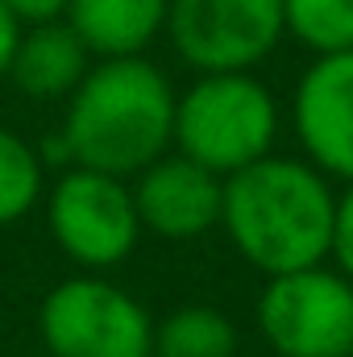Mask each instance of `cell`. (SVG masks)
Segmentation results:
<instances>
[{"label":"cell","instance_id":"cell-1","mask_svg":"<svg viewBox=\"0 0 353 357\" xmlns=\"http://www.w3.org/2000/svg\"><path fill=\"white\" fill-rule=\"evenodd\" d=\"M337 183L308 158L266 154L225 178L220 229L250 266L274 278L329 262Z\"/></svg>","mask_w":353,"mask_h":357},{"label":"cell","instance_id":"cell-2","mask_svg":"<svg viewBox=\"0 0 353 357\" xmlns=\"http://www.w3.org/2000/svg\"><path fill=\"white\" fill-rule=\"evenodd\" d=\"M175 88L146 54L96 59L80 88L67 96L63 146L71 167L133 178L171 150Z\"/></svg>","mask_w":353,"mask_h":357},{"label":"cell","instance_id":"cell-3","mask_svg":"<svg viewBox=\"0 0 353 357\" xmlns=\"http://www.w3.org/2000/svg\"><path fill=\"white\" fill-rule=\"evenodd\" d=\"M283 108L254 71H204L175 91L171 150L229 178L274 154Z\"/></svg>","mask_w":353,"mask_h":357},{"label":"cell","instance_id":"cell-4","mask_svg":"<svg viewBox=\"0 0 353 357\" xmlns=\"http://www.w3.org/2000/svg\"><path fill=\"white\" fill-rule=\"evenodd\" d=\"M46 357H154V316L108 274H67L38 303Z\"/></svg>","mask_w":353,"mask_h":357},{"label":"cell","instance_id":"cell-5","mask_svg":"<svg viewBox=\"0 0 353 357\" xmlns=\"http://www.w3.org/2000/svg\"><path fill=\"white\" fill-rule=\"evenodd\" d=\"M42 208L54 245L91 274L117 270L142 241L129 178L91 167H63V175L46 187Z\"/></svg>","mask_w":353,"mask_h":357},{"label":"cell","instance_id":"cell-6","mask_svg":"<svg viewBox=\"0 0 353 357\" xmlns=\"http://www.w3.org/2000/svg\"><path fill=\"white\" fill-rule=\"evenodd\" d=\"M254 324L274 357H350L353 282L333 266H303L266 278Z\"/></svg>","mask_w":353,"mask_h":357},{"label":"cell","instance_id":"cell-7","mask_svg":"<svg viewBox=\"0 0 353 357\" xmlns=\"http://www.w3.org/2000/svg\"><path fill=\"white\" fill-rule=\"evenodd\" d=\"M175 54L195 71H258L287 38L283 0H171Z\"/></svg>","mask_w":353,"mask_h":357},{"label":"cell","instance_id":"cell-8","mask_svg":"<svg viewBox=\"0 0 353 357\" xmlns=\"http://www.w3.org/2000/svg\"><path fill=\"white\" fill-rule=\"evenodd\" d=\"M287 112L303 158L333 183H353V50L312 54Z\"/></svg>","mask_w":353,"mask_h":357},{"label":"cell","instance_id":"cell-9","mask_svg":"<svg viewBox=\"0 0 353 357\" xmlns=\"http://www.w3.org/2000/svg\"><path fill=\"white\" fill-rule=\"evenodd\" d=\"M129 191L142 233L158 241H200L204 233L220 229L225 178L183 158L179 150H167L146 171H137L129 178Z\"/></svg>","mask_w":353,"mask_h":357},{"label":"cell","instance_id":"cell-10","mask_svg":"<svg viewBox=\"0 0 353 357\" xmlns=\"http://www.w3.org/2000/svg\"><path fill=\"white\" fill-rule=\"evenodd\" d=\"M91 63L96 59L84 46V38L63 17V21L21 25L4 79L29 100H67L88 75Z\"/></svg>","mask_w":353,"mask_h":357},{"label":"cell","instance_id":"cell-11","mask_svg":"<svg viewBox=\"0 0 353 357\" xmlns=\"http://www.w3.org/2000/svg\"><path fill=\"white\" fill-rule=\"evenodd\" d=\"M171 0H71L67 25L84 38L91 59L146 54L167 29Z\"/></svg>","mask_w":353,"mask_h":357},{"label":"cell","instance_id":"cell-12","mask_svg":"<svg viewBox=\"0 0 353 357\" xmlns=\"http://www.w3.org/2000/svg\"><path fill=\"white\" fill-rule=\"evenodd\" d=\"M237 324L212 303H187L154 320V357H237Z\"/></svg>","mask_w":353,"mask_h":357},{"label":"cell","instance_id":"cell-13","mask_svg":"<svg viewBox=\"0 0 353 357\" xmlns=\"http://www.w3.org/2000/svg\"><path fill=\"white\" fill-rule=\"evenodd\" d=\"M46 195V162L29 137L0 125V229L25 220Z\"/></svg>","mask_w":353,"mask_h":357},{"label":"cell","instance_id":"cell-14","mask_svg":"<svg viewBox=\"0 0 353 357\" xmlns=\"http://www.w3.org/2000/svg\"><path fill=\"white\" fill-rule=\"evenodd\" d=\"M283 25L312 54L353 50V0H283Z\"/></svg>","mask_w":353,"mask_h":357},{"label":"cell","instance_id":"cell-15","mask_svg":"<svg viewBox=\"0 0 353 357\" xmlns=\"http://www.w3.org/2000/svg\"><path fill=\"white\" fill-rule=\"evenodd\" d=\"M329 262L353 282V183H341L337 208H333V241H329Z\"/></svg>","mask_w":353,"mask_h":357},{"label":"cell","instance_id":"cell-16","mask_svg":"<svg viewBox=\"0 0 353 357\" xmlns=\"http://www.w3.org/2000/svg\"><path fill=\"white\" fill-rule=\"evenodd\" d=\"M71 0H4V8L17 17V25H42V21H63Z\"/></svg>","mask_w":353,"mask_h":357},{"label":"cell","instance_id":"cell-17","mask_svg":"<svg viewBox=\"0 0 353 357\" xmlns=\"http://www.w3.org/2000/svg\"><path fill=\"white\" fill-rule=\"evenodd\" d=\"M17 33H21V25H17V17H13V13L4 8V0H0V79L8 75V59H13Z\"/></svg>","mask_w":353,"mask_h":357},{"label":"cell","instance_id":"cell-18","mask_svg":"<svg viewBox=\"0 0 353 357\" xmlns=\"http://www.w3.org/2000/svg\"><path fill=\"white\" fill-rule=\"evenodd\" d=\"M350 357H353V354H350Z\"/></svg>","mask_w":353,"mask_h":357}]
</instances>
